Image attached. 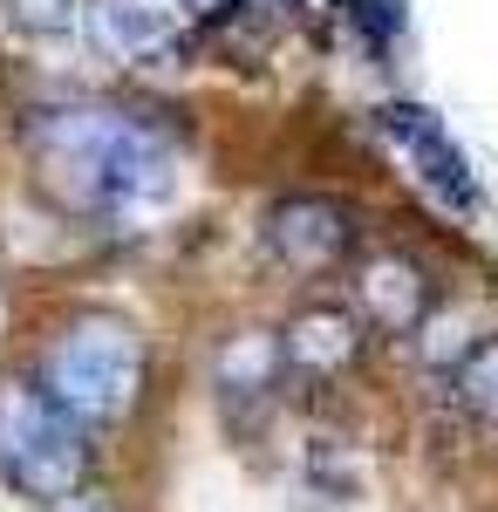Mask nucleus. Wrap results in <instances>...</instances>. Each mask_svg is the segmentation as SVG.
<instances>
[{
  "instance_id": "nucleus-2",
  "label": "nucleus",
  "mask_w": 498,
  "mask_h": 512,
  "mask_svg": "<svg viewBox=\"0 0 498 512\" xmlns=\"http://www.w3.org/2000/svg\"><path fill=\"white\" fill-rule=\"evenodd\" d=\"M144 390V342L123 315H76L41 362V396L69 410L82 431L116 424Z\"/></svg>"
},
{
  "instance_id": "nucleus-4",
  "label": "nucleus",
  "mask_w": 498,
  "mask_h": 512,
  "mask_svg": "<svg viewBox=\"0 0 498 512\" xmlns=\"http://www.w3.org/2000/svg\"><path fill=\"white\" fill-rule=\"evenodd\" d=\"M260 239H267V253L287 274H328V267H342L355 253V212L335 205V198L294 192V198H273L267 205Z\"/></svg>"
},
{
  "instance_id": "nucleus-14",
  "label": "nucleus",
  "mask_w": 498,
  "mask_h": 512,
  "mask_svg": "<svg viewBox=\"0 0 498 512\" xmlns=\"http://www.w3.org/2000/svg\"><path fill=\"white\" fill-rule=\"evenodd\" d=\"M55 512H123L116 499H103V492H76V499H62Z\"/></svg>"
},
{
  "instance_id": "nucleus-8",
  "label": "nucleus",
  "mask_w": 498,
  "mask_h": 512,
  "mask_svg": "<svg viewBox=\"0 0 498 512\" xmlns=\"http://www.w3.org/2000/svg\"><path fill=\"white\" fill-rule=\"evenodd\" d=\"M212 376H219V396H226V410H260L287 376H280V335L273 328H239L219 342L212 355Z\"/></svg>"
},
{
  "instance_id": "nucleus-3",
  "label": "nucleus",
  "mask_w": 498,
  "mask_h": 512,
  "mask_svg": "<svg viewBox=\"0 0 498 512\" xmlns=\"http://www.w3.org/2000/svg\"><path fill=\"white\" fill-rule=\"evenodd\" d=\"M0 478L35 506L76 499L89 478V431L55 410L41 383H0Z\"/></svg>"
},
{
  "instance_id": "nucleus-5",
  "label": "nucleus",
  "mask_w": 498,
  "mask_h": 512,
  "mask_svg": "<svg viewBox=\"0 0 498 512\" xmlns=\"http://www.w3.org/2000/svg\"><path fill=\"white\" fill-rule=\"evenodd\" d=\"M376 130L396 144V158L417 171V185L437 198V205H451V212H471V205H478V192H471V171H464L458 144H451V130L430 117L423 103H383V110H376Z\"/></svg>"
},
{
  "instance_id": "nucleus-12",
  "label": "nucleus",
  "mask_w": 498,
  "mask_h": 512,
  "mask_svg": "<svg viewBox=\"0 0 498 512\" xmlns=\"http://www.w3.org/2000/svg\"><path fill=\"white\" fill-rule=\"evenodd\" d=\"M348 21L369 28V35H389L396 28V7H383V0H348Z\"/></svg>"
},
{
  "instance_id": "nucleus-11",
  "label": "nucleus",
  "mask_w": 498,
  "mask_h": 512,
  "mask_svg": "<svg viewBox=\"0 0 498 512\" xmlns=\"http://www.w3.org/2000/svg\"><path fill=\"white\" fill-rule=\"evenodd\" d=\"M0 7L21 35H62L76 21V0H0Z\"/></svg>"
},
{
  "instance_id": "nucleus-13",
  "label": "nucleus",
  "mask_w": 498,
  "mask_h": 512,
  "mask_svg": "<svg viewBox=\"0 0 498 512\" xmlns=\"http://www.w3.org/2000/svg\"><path fill=\"white\" fill-rule=\"evenodd\" d=\"M192 21H232V14H246V0H178Z\"/></svg>"
},
{
  "instance_id": "nucleus-9",
  "label": "nucleus",
  "mask_w": 498,
  "mask_h": 512,
  "mask_svg": "<svg viewBox=\"0 0 498 512\" xmlns=\"http://www.w3.org/2000/svg\"><path fill=\"white\" fill-rule=\"evenodd\" d=\"M89 35H96V48H110L123 62H144V55L178 48L171 21H164L157 7H144V0H96V7H89Z\"/></svg>"
},
{
  "instance_id": "nucleus-6",
  "label": "nucleus",
  "mask_w": 498,
  "mask_h": 512,
  "mask_svg": "<svg viewBox=\"0 0 498 512\" xmlns=\"http://www.w3.org/2000/svg\"><path fill=\"white\" fill-rule=\"evenodd\" d=\"M362 362V315L342 301H307L280 328V376L294 383H335Z\"/></svg>"
},
{
  "instance_id": "nucleus-10",
  "label": "nucleus",
  "mask_w": 498,
  "mask_h": 512,
  "mask_svg": "<svg viewBox=\"0 0 498 512\" xmlns=\"http://www.w3.org/2000/svg\"><path fill=\"white\" fill-rule=\"evenodd\" d=\"M451 403L471 410L478 424H498V335H485L471 355L451 362Z\"/></svg>"
},
{
  "instance_id": "nucleus-15",
  "label": "nucleus",
  "mask_w": 498,
  "mask_h": 512,
  "mask_svg": "<svg viewBox=\"0 0 498 512\" xmlns=\"http://www.w3.org/2000/svg\"><path fill=\"white\" fill-rule=\"evenodd\" d=\"M0 335H7V287H0Z\"/></svg>"
},
{
  "instance_id": "nucleus-7",
  "label": "nucleus",
  "mask_w": 498,
  "mask_h": 512,
  "mask_svg": "<svg viewBox=\"0 0 498 512\" xmlns=\"http://www.w3.org/2000/svg\"><path fill=\"white\" fill-rule=\"evenodd\" d=\"M355 301H362V315L389 328V335H417L430 308H437V280L423 274L410 253H376V260H362V274H355Z\"/></svg>"
},
{
  "instance_id": "nucleus-1",
  "label": "nucleus",
  "mask_w": 498,
  "mask_h": 512,
  "mask_svg": "<svg viewBox=\"0 0 498 512\" xmlns=\"http://www.w3.org/2000/svg\"><path fill=\"white\" fill-rule=\"evenodd\" d=\"M21 137H28L41 192L62 212H116V205L157 198L171 178L164 137L123 110H35Z\"/></svg>"
}]
</instances>
